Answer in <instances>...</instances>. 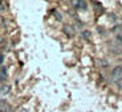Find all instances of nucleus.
Returning a JSON list of instances; mask_svg holds the SVG:
<instances>
[{
	"label": "nucleus",
	"instance_id": "obj_8",
	"mask_svg": "<svg viewBox=\"0 0 122 112\" xmlns=\"http://www.w3.org/2000/svg\"><path fill=\"white\" fill-rule=\"evenodd\" d=\"M82 37L84 38H89V37H90V32H82Z\"/></svg>",
	"mask_w": 122,
	"mask_h": 112
},
{
	"label": "nucleus",
	"instance_id": "obj_6",
	"mask_svg": "<svg viewBox=\"0 0 122 112\" xmlns=\"http://www.w3.org/2000/svg\"><path fill=\"white\" fill-rule=\"evenodd\" d=\"M98 65H100V66H107V62H105V59H100L98 61Z\"/></svg>",
	"mask_w": 122,
	"mask_h": 112
},
{
	"label": "nucleus",
	"instance_id": "obj_12",
	"mask_svg": "<svg viewBox=\"0 0 122 112\" xmlns=\"http://www.w3.org/2000/svg\"><path fill=\"white\" fill-rule=\"evenodd\" d=\"M3 58H4L3 54H0V65H1V62H3Z\"/></svg>",
	"mask_w": 122,
	"mask_h": 112
},
{
	"label": "nucleus",
	"instance_id": "obj_7",
	"mask_svg": "<svg viewBox=\"0 0 122 112\" xmlns=\"http://www.w3.org/2000/svg\"><path fill=\"white\" fill-rule=\"evenodd\" d=\"M5 75H7V69H3V70H1V75H0V78L5 79Z\"/></svg>",
	"mask_w": 122,
	"mask_h": 112
},
{
	"label": "nucleus",
	"instance_id": "obj_9",
	"mask_svg": "<svg viewBox=\"0 0 122 112\" xmlns=\"http://www.w3.org/2000/svg\"><path fill=\"white\" fill-rule=\"evenodd\" d=\"M53 13H55V16H56V18H57L58 21H61V20H62V18H61V15H60V13H58V12H57V11H55V12H53Z\"/></svg>",
	"mask_w": 122,
	"mask_h": 112
},
{
	"label": "nucleus",
	"instance_id": "obj_10",
	"mask_svg": "<svg viewBox=\"0 0 122 112\" xmlns=\"http://www.w3.org/2000/svg\"><path fill=\"white\" fill-rule=\"evenodd\" d=\"M7 91H9V87H8V86L3 87V92H4V94H7Z\"/></svg>",
	"mask_w": 122,
	"mask_h": 112
},
{
	"label": "nucleus",
	"instance_id": "obj_1",
	"mask_svg": "<svg viewBox=\"0 0 122 112\" xmlns=\"http://www.w3.org/2000/svg\"><path fill=\"white\" fill-rule=\"evenodd\" d=\"M121 75H122V66H116L112 71V81L113 82H118L121 79Z\"/></svg>",
	"mask_w": 122,
	"mask_h": 112
},
{
	"label": "nucleus",
	"instance_id": "obj_13",
	"mask_svg": "<svg viewBox=\"0 0 122 112\" xmlns=\"http://www.w3.org/2000/svg\"><path fill=\"white\" fill-rule=\"evenodd\" d=\"M0 5H1V1H0Z\"/></svg>",
	"mask_w": 122,
	"mask_h": 112
},
{
	"label": "nucleus",
	"instance_id": "obj_11",
	"mask_svg": "<svg viewBox=\"0 0 122 112\" xmlns=\"http://www.w3.org/2000/svg\"><path fill=\"white\" fill-rule=\"evenodd\" d=\"M118 87L122 90V79H119V81H118Z\"/></svg>",
	"mask_w": 122,
	"mask_h": 112
},
{
	"label": "nucleus",
	"instance_id": "obj_5",
	"mask_svg": "<svg viewBox=\"0 0 122 112\" xmlns=\"http://www.w3.org/2000/svg\"><path fill=\"white\" fill-rule=\"evenodd\" d=\"M114 44H117V45H118V48L122 49V33H121V34H117V36H116Z\"/></svg>",
	"mask_w": 122,
	"mask_h": 112
},
{
	"label": "nucleus",
	"instance_id": "obj_2",
	"mask_svg": "<svg viewBox=\"0 0 122 112\" xmlns=\"http://www.w3.org/2000/svg\"><path fill=\"white\" fill-rule=\"evenodd\" d=\"M73 7L76 9H81V11H85L86 8H88V3H86V1H81V0H80V1H73Z\"/></svg>",
	"mask_w": 122,
	"mask_h": 112
},
{
	"label": "nucleus",
	"instance_id": "obj_4",
	"mask_svg": "<svg viewBox=\"0 0 122 112\" xmlns=\"http://www.w3.org/2000/svg\"><path fill=\"white\" fill-rule=\"evenodd\" d=\"M62 30H64V33L66 34L68 37H73L74 36V30H73V28L70 27V25H64Z\"/></svg>",
	"mask_w": 122,
	"mask_h": 112
},
{
	"label": "nucleus",
	"instance_id": "obj_3",
	"mask_svg": "<svg viewBox=\"0 0 122 112\" xmlns=\"http://www.w3.org/2000/svg\"><path fill=\"white\" fill-rule=\"evenodd\" d=\"M11 111V106L5 100H0V112H9Z\"/></svg>",
	"mask_w": 122,
	"mask_h": 112
}]
</instances>
